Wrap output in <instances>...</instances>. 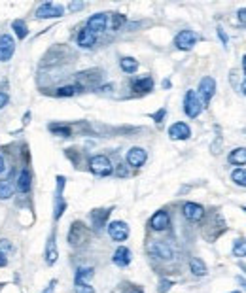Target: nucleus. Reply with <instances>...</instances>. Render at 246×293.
I'll use <instances>...</instances> for the list:
<instances>
[{"mask_svg":"<svg viewBox=\"0 0 246 293\" xmlns=\"http://www.w3.org/2000/svg\"><path fill=\"white\" fill-rule=\"evenodd\" d=\"M241 89H243V93L246 95V81H243V85H241Z\"/></svg>","mask_w":246,"mask_h":293,"instance_id":"obj_53","label":"nucleus"},{"mask_svg":"<svg viewBox=\"0 0 246 293\" xmlns=\"http://www.w3.org/2000/svg\"><path fill=\"white\" fill-rule=\"evenodd\" d=\"M93 276H95L93 267H78L74 272V284H89Z\"/></svg>","mask_w":246,"mask_h":293,"instance_id":"obj_22","label":"nucleus"},{"mask_svg":"<svg viewBox=\"0 0 246 293\" xmlns=\"http://www.w3.org/2000/svg\"><path fill=\"white\" fill-rule=\"evenodd\" d=\"M127 293H144V290L142 288H138V286H135V288H131Z\"/></svg>","mask_w":246,"mask_h":293,"instance_id":"obj_49","label":"nucleus"},{"mask_svg":"<svg viewBox=\"0 0 246 293\" xmlns=\"http://www.w3.org/2000/svg\"><path fill=\"white\" fill-rule=\"evenodd\" d=\"M30 116H32V114H30V112L27 110V112H25V116H23V127H27V125L30 123Z\"/></svg>","mask_w":246,"mask_h":293,"instance_id":"obj_47","label":"nucleus"},{"mask_svg":"<svg viewBox=\"0 0 246 293\" xmlns=\"http://www.w3.org/2000/svg\"><path fill=\"white\" fill-rule=\"evenodd\" d=\"M15 193V186L10 180H0V200H8L13 197Z\"/></svg>","mask_w":246,"mask_h":293,"instance_id":"obj_29","label":"nucleus"},{"mask_svg":"<svg viewBox=\"0 0 246 293\" xmlns=\"http://www.w3.org/2000/svg\"><path fill=\"white\" fill-rule=\"evenodd\" d=\"M235 257H246V239H237L233 244Z\"/></svg>","mask_w":246,"mask_h":293,"instance_id":"obj_32","label":"nucleus"},{"mask_svg":"<svg viewBox=\"0 0 246 293\" xmlns=\"http://www.w3.org/2000/svg\"><path fill=\"white\" fill-rule=\"evenodd\" d=\"M57 284H59V280H57V278L50 280V282H48V286H46V290H42V293H55Z\"/></svg>","mask_w":246,"mask_h":293,"instance_id":"obj_41","label":"nucleus"},{"mask_svg":"<svg viewBox=\"0 0 246 293\" xmlns=\"http://www.w3.org/2000/svg\"><path fill=\"white\" fill-rule=\"evenodd\" d=\"M6 288V282H0V293H2V290Z\"/></svg>","mask_w":246,"mask_h":293,"instance_id":"obj_54","label":"nucleus"},{"mask_svg":"<svg viewBox=\"0 0 246 293\" xmlns=\"http://www.w3.org/2000/svg\"><path fill=\"white\" fill-rule=\"evenodd\" d=\"M114 174H116L117 178H127V176H131V171H129V167H125V165H117L116 169H114Z\"/></svg>","mask_w":246,"mask_h":293,"instance_id":"obj_37","label":"nucleus"},{"mask_svg":"<svg viewBox=\"0 0 246 293\" xmlns=\"http://www.w3.org/2000/svg\"><path fill=\"white\" fill-rule=\"evenodd\" d=\"M8 102H10V95L6 93V91H0V110L8 106Z\"/></svg>","mask_w":246,"mask_h":293,"instance_id":"obj_43","label":"nucleus"},{"mask_svg":"<svg viewBox=\"0 0 246 293\" xmlns=\"http://www.w3.org/2000/svg\"><path fill=\"white\" fill-rule=\"evenodd\" d=\"M65 14V8L61 4H53V2H42L36 10V19H59Z\"/></svg>","mask_w":246,"mask_h":293,"instance_id":"obj_7","label":"nucleus"},{"mask_svg":"<svg viewBox=\"0 0 246 293\" xmlns=\"http://www.w3.org/2000/svg\"><path fill=\"white\" fill-rule=\"evenodd\" d=\"M243 210H245V212H246V206H243Z\"/></svg>","mask_w":246,"mask_h":293,"instance_id":"obj_55","label":"nucleus"},{"mask_svg":"<svg viewBox=\"0 0 246 293\" xmlns=\"http://www.w3.org/2000/svg\"><path fill=\"white\" fill-rule=\"evenodd\" d=\"M6 171V159H4V155L0 153V174Z\"/></svg>","mask_w":246,"mask_h":293,"instance_id":"obj_48","label":"nucleus"},{"mask_svg":"<svg viewBox=\"0 0 246 293\" xmlns=\"http://www.w3.org/2000/svg\"><path fill=\"white\" fill-rule=\"evenodd\" d=\"M59 259V248H57V231L53 229L48 237L46 248H44V261L48 267H53Z\"/></svg>","mask_w":246,"mask_h":293,"instance_id":"obj_8","label":"nucleus"},{"mask_svg":"<svg viewBox=\"0 0 246 293\" xmlns=\"http://www.w3.org/2000/svg\"><path fill=\"white\" fill-rule=\"evenodd\" d=\"M216 32H218V38H220L221 40V44H223V46H227V42H229V38H227V34H225V32H223V28H216Z\"/></svg>","mask_w":246,"mask_h":293,"instance_id":"obj_44","label":"nucleus"},{"mask_svg":"<svg viewBox=\"0 0 246 293\" xmlns=\"http://www.w3.org/2000/svg\"><path fill=\"white\" fill-rule=\"evenodd\" d=\"M83 8H85L83 2H70V4H68V12H80V10H83Z\"/></svg>","mask_w":246,"mask_h":293,"instance_id":"obj_42","label":"nucleus"},{"mask_svg":"<svg viewBox=\"0 0 246 293\" xmlns=\"http://www.w3.org/2000/svg\"><path fill=\"white\" fill-rule=\"evenodd\" d=\"M190 272H191L193 276H197V278H203V276H207L208 274V269L203 259L191 257V259H190Z\"/></svg>","mask_w":246,"mask_h":293,"instance_id":"obj_24","label":"nucleus"},{"mask_svg":"<svg viewBox=\"0 0 246 293\" xmlns=\"http://www.w3.org/2000/svg\"><path fill=\"white\" fill-rule=\"evenodd\" d=\"M197 95L201 98V102L207 106L208 102L212 100V97L216 95V80L210 78V76H205L201 83H199V89H197Z\"/></svg>","mask_w":246,"mask_h":293,"instance_id":"obj_9","label":"nucleus"},{"mask_svg":"<svg viewBox=\"0 0 246 293\" xmlns=\"http://www.w3.org/2000/svg\"><path fill=\"white\" fill-rule=\"evenodd\" d=\"M12 30L17 40H27L28 38V25H27L23 19H15L12 23Z\"/></svg>","mask_w":246,"mask_h":293,"instance_id":"obj_25","label":"nucleus"},{"mask_svg":"<svg viewBox=\"0 0 246 293\" xmlns=\"http://www.w3.org/2000/svg\"><path fill=\"white\" fill-rule=\"evenodd\" d=\"M125 161L133 169H140V167H144V163L148 161V151L138 146L131 147L129 151H127V155H125Z\"/></svg>","mask_w":246,"mask_h":293,"instance_id":"obj_14","label":"nucleus"},{"mask_svg":"<svg viewBox=\"0 0 246 293\" xmlns=\"http://www.w3.org/2000/svg\"><path fill=\"white\" fill-rule=\"evenodd\" d=\"M6 265H8V255L0 252V269H4Z\"/></svg>","mask_w":246,"mask_h":293,"instance_id":"obj_45","label":"nucleus"},{"mask_svg":"<svg viewBox=\"0 0 246 293\" xmlns=\"http://www.w3.org/2000/svg\"><path fill=\"white\" fill-rule=\"evenodd\" d=\"M110 214H112V208H95V210L89 214L91 227H93L95 233H101V231H103L106 221H108V218H110Z\"/></svg>","mask_w":246,"mask_h":293,"instance_id":"obj_12","label":"nucleus"},{"mask_svg":"<svg viewBox=\"0 0 246 293\" xmlns=\"http://www.w3.org/2000/svg\"><path fill=\"white\" fill-rule=\"evenodd\" d=\"M231 180H233L237 186L246 187V171L245 169H235L231 172Z\"/></svg>","mask_w":246,"mask_h":293,"instance_id":"obj_31","label":"nucleus"},{"mask_svg":"<svg viewBox=\"0 0 246 293\" xmlns=\"http://www.w3.org/2000/svg\"><path fill=\"white\" fill-rule=\"evenodd\" d=\"M243 68H245V76H246V55L243 57Z\"/></svg>","mask_w":246,"mask_h":293,"instance_id":"obj_52","label":"nucleus"},{"mask_svg":"<svg viewBox=\"0 0 246 293\" xmlns=\"http://www.w3.org/2000/svg\"><path fill=\"white\" fill-rule=\"evenodd\" d=\"M239 21H241V23H246V8H241V10H239Z\"/></svg>","mask_w":246,"mask_h":293,"instance_id":"obj_46","label":"nucleus"},{"mask_svg":"<svg viewBox=\"0 0 246 293\" xmlns=\"http://www.w3.org/2000/svg\"><path fill=\"white\" fill-rule=\"evenodd\" d=\"M15 53V38L12 34H0V63H8Z\"/></svg>","mask_w":246,"mask_h":293,"instance_id":"obj_11","label":"nucleus"},{"mask_svg":"<svg viewBox=\"0 0 246 293\" xmlns=\"http://www.w3.org/2000/svg\"><path fill=\"white\" fill-rule=\"evenodd\" d=\"M106 233H108V237L114 240V242H125L131 235L129 225H127L125 221H121V220L110 221V223L106 225Z\"/></svg>","mask_w":246,"mask_h":293,"instance_id":"obj_6","label":"nucleus"},{"mask_svg":"<svg viewBox=\"0 0 246 293\" xmlns=\"http://www.w3.org/2000/svg\"><path fill=\"white\" fill-rule=\"evenodd\" d=\"M76 42H78V46L82 48V49H91V48L97 44V34H93V32H91L87 27H83L78 32Z\"/></svg>","mask_w":246,"mask_h":293,"instance_id":"obj_21","label":"nucleus"},{"mask_svg":"<svg viewBox=\"0 0 246 293\" xmlns=\"http://www.w3.org/2000/svg\"><path fill=\"white\" fill-rule=\"evenodd\" d=\"M170 227V218H168L167 210H157L152 218H150V229L156 233H163Z\"/></svg>","mask_w":246,"mask_h":293,"instance_id":"obj_16","label":"nucleus"},{"mask_svg":"<svg viewBox=\"0 0 246 293\" xmlns=\"http://www.w3.org/2000/svg\"><path fill=\"white\" fill-rule=\"evenodd\" d=\"M108 27V14H95L87 19V28L93 34H101Z\"/></svg>","mask_w":246,"mask_h":293,"instance_id":"obj_19","label":"nucleus"},{"mask_svg":"<svg viewBox=\"0 0 246 293\" xmlns=\"http://www.w3.org/2000/svg\"><path fill=\"white\" fill-rule=\"evenodd\" d=\"M146 250H148V255L157 261H172L174 259V250L165 240H150Z\"/></svg>","mask_w":246,"mask_h":293,"instance_id":"obj_2","label":"nucleus"},{"mask_svg":"<svg viewBox=\"0 0 246 293\" xmlns=\"http://www.w3.org/2000/svg\"><path fill=\"white\" fill-rule=\"evenodd\" d=\"M55 182H57L55 197H63V191H65V186H66V178L65 176H57V178H55Z\"/></svg>","mask_w":246,"mask_h":293,"instance_id":"obj_35","label":"nucleus"},{"mask_svg":"<svg viewBox=\"0 0 246 293\" xmlns=\"http://www.w3.org/2000/svg\"><path fill=\"white\" fill-rule=\"evenodd\" d=\"M131 89L135 93H150L154 89V78L152 76H140L131 81Z\"/></svg>","mask_w":246,"mask_h":293,"instance_id":"obj_20","label":"nucleus"},{"mask_svg":"<svg viewBox=\"0 0 246 293\" xmlns=\"http://www.w3.org/2000/svg\"><path fill=\"white\" fill-rule=\"evenodd\" d=\"M125 23H127V17H125L123 14H112V21H110L112 30H119Z\"/></svg>","mask_w":246,"mask_h":293,"instance_id":"obj_33","label":"nucleus"},{"mask_svg":"<svg viewBox=\"0 0 246 293\" xmlns=\"http://www.w3.org/2000/svg\"><path fill=\"white\" fill-rule=\"evenodd\" d=\"M74 293H95L91 284H74Z\"/></svg>","mask_w":246,"mask_h":293,"instance_id":"obj_38","label":"nucleus"},{"mask_svg":"<svg viewBox=\"0 0 246 293\" xmlns=\"http://www.w3.org/2000/svg\"><path fill=\"white\" fill-rule=\"evenodd\" d=\"M0 252L2 253H12L13 252V244H12V240L10 239H0Z\"/></svg>","mask_w":246,"mask_h":293,"instance_id":"obj_36","label":"nucleus"},{"mask_svg":"<svg viewBox=\"0 0 246 293\" xmlns=\"http://www.w3.org/2000/svg\"><path fill=\"white\" fill-rule=\"evenodd\" d=\"M119 67H121V70H123L125 74H135V72L138 70V61H137L135 57H121Z\"/></svg>","mask_w":246,"mask_h":293,"instance_id":"obj_28","label":"nucleus"},{"mask_svg":"<svg viewBox=\"0 0 246 293\" xmlns=\"http://www.w3.org/2000/svg\"><path fill=\"white\" fill-rule=\"evenodd\" d=\"M172 286H174V282H172V280L161 278L159 280V284H157V293H168Z\"/></svg>","mask_w":246,"mask_h":293,"instance_id":"obj_34","label":"nucleus"},{"mask_svg":"<svg viewBox=\"0 0 246 293\" xmlns=\"http://www.w3.org/2000/svg\"><path fill=\"white\" fill-rule=\"evenodd\" d=\"M2 87H10V83L4 80V81H0V91H2Z\"/></svg>","mask_w":246,"mask_h":293,"instance_id":"obj_50","label":"nucleus"},{"mask_svg":"<svg viewBox=\"0 0 246 293\" xmlns=\"http://www.w3.org/2000/svg\"><path fill=\"white\" fill-rule=\"evenodd\" d=\"M131 261H133V253L127 246H117L114 255H112V263L119 269H125V267L131 265Z\"/></svg>","mask_w":246,"mask_h":293,"instance_id":"obj_18","label":"nucleus"},{"mask_svg":"<svg viewBox=\"0 0 246 293\" xmlns=\"http://www.w3.org/2000/svg\"><path fill=\"white\" fill-rule=\"evenodd\" d=\"M65 155H66V157H68V159H70V161H72V163H74L76 167H78V165H80V153H78V151H76V149H72V147H70V149H66V151H65Z\"/></svg>","mask_w":246,"mask_h":293,"instance_id":"obj_40","label":"nucleus"},{"mask_svg":"<svg viewBox=\"0 0 246 293\" xmlns=\"http://www.w3.org/2000/svg\"><path fill=\"white\" fill-rule=\"evenodd\" d=\"M83 89L80 87L78 83H70V85H63V87H59V89H55V97H59V98H66V97H74V95L82 93Z\"/></svg>","mask_w":246,"mask_h":293,"instance_id":"obj_26","label":"nucleus"},{"mask_svg":"<svg viewBox=\"0 0 246 293\" xmlns=\"http://www.w3.org/2000/svg\"><path fill=\"white\" fill-rule=\"evenodd\" d=\"M203 108H205V104L201 102L197 91H193V89L186 91V95H184V112H186L188 118H191V120L199 118V114L203 112Z\"/></svg>","mask_w":246,"mask_h":293,"instance_id":"obj_4","label":"nucleus"},{"mask_svg":"<svg viewBox=\"0 0 246 293\" xmlns=\"http://www.w3.org/2000/svg\"><path fill=\"white\" fill-rule=\"evenodd\" d=\"M195 44H197V34H195L193 30L184 28V30H180V32L174 36V46H176V49H180V51H190Z\"/></svg>","mask_w":246,"mask_h":293,"instance_id":"obj_10","label":"nucleus"},{"mask_svg":"<svg viewBox=\"0 0 246 293\" xmlns=\"http://www.w3.org/2000/svg\"><path fill=\"white\" fill-rule=\"evenodd\" d=\"M239 284H241V288H245L246 290V280L245 278H239Z\"/></svg>","mask_w":246,"mask_h":293,"instance_id":"obj_51","label":"nucleus"},{"mask_svg":"<svg viewBox=\"0 0 246 293\" xmlns=\"http://www.w3.org/2000/svg\"><path fill=\"white\" fill-rule=\"evenodd\" d=\"M182 214H184V218L188 221L197 223V221H201L205 218V208L201 204H197V202H184L182 204Z\"/></svg>","mask_w":246,"mask_h":293,"instance_id":"obj_13","label":"nucleus"},{"mask_svg":"<svg viewBox=\"0 0 246 293\" xmlns=\"http://www.w3.org/2000/svg\"><path fill=\"white\" fill-rule=\"evenodd\" d=\"M89 171L95 176L104 178V176H110V174L114 172V165H112V161L108 159L106 155L97 153V155H93L89 159Z\"/></svg>","mask_w":246,"mask_h":293,"instance_id":"obj_3","label":"nucleus"},{"mask_svg":"<svg viewBox=\"0 0 246 293\" xmlns=\"http://www.w3.org/2000/svg\"><path fill=\"white\" fill-rule=\"evenodd\" d=\"M66 206H68V204H66L65 197H55V202H53V220H55V221H59V220L63 218Z\"/></svg>","mask_w":246,"mask_h":293,"instance_id":"obj_30","label":"nucleus"},{"mask_svg":"<svg viewBox=\"0 0 246 293\" xmlns=\"http://www.w3.org/2000/svg\"><path fill=\"white\" fill-rule=\"evenodd\" d=\"M48 131L53 133L55 136H61V138H70L72 136V125H68V123H50Z\"/></svg>","mask_w":246,"mask_h":293,"instance_id":"obj_23","label":"nucleus"},{"mask_svg":"<svg viewBox=\"0 0 246 293\" xmlns=\"http://www.w3.org/2000/svg\"><path fill=\"white\" fill-rule=\"evenodd\" d=\"M165 118H167V110H165V108H161V110H157L156 114H152V120L156 121L157 125H161Z\"/></svg>","mask_w":246,"mask_h":293,"instance_id":"obj_39","label":"nucleus"},{"mask_svg":"<svg viewBox=\"0 0 246 293\" xmlns=\"http://www.w3.org/2000/svg\"><path fill=\"white\" fill-rule=\"evenodd\" d=\"M231 293H241V292H231Z\"/></svg>","mask_w":246,"mask_h":293,"instance_id":"obj_56","label":"nucleus"},{"mask_svg":"<svg viewBox=\"0 0 246 293\" xmlns=\"http://www.w3.org/2000/svg\"><path fill=\"white\" fill-rule=\"evenodd\" d=\"M168 136H170L172 140H188V138L191 136V129H190L188 123L176 121V123H172V125L168 127Z\"/></svg>","mask_w":246,"mask_h":293,"instance_id":"obj_17","label":"nucleus"},{"mask_svg":"<svg viewBox=\"0 0 246 293\" xmlns=\"http://www.w3.org/2000/svg\"><path fill=\"white\" fill-rule=\"evenodd\" d=\"M89 237H91L89 227L85 225L83 221L76 220V221H72V225L68 229L66 242H68V246H72V248H82L83 244L89 242Z\"/></svg>","mask_w":246,"mask_h":293,"instance_id":"obj_1","label":"nucleus"},{"mask_svg":"<svg viewBox=\"0 0 246 293\" xmlns=\"http://www.w3.org/2000/svg\"><path fill=\"white\" fill-rule=\"evenodd\" d=\"M229 163L231 165H237L239 169L246 165V147H235L233 151L229 153Z\"/></svg>","mask_w":246,"mask_h":293,"instance_id":"obj_27","label":"nucleus"},{"mask_svg":"<svg viewBox=\"0 0 246 293\" xmlns=\"http://www.w3.org/2000/svg\"><path fill=\"white\" fill-rule=\"evenodd\" d=\"M30 189H32V174H30L28 169H21L15 176V191L28 195Z\"/></svg>","mask_w":246,"mask_h":293,"instance_id":"obj_15","label":"nucleus"},{"mask_svg":"<svg viewBox=\"0 0 246 293\" xmlns=\"http://www.w3.org/2000/svg\"><path fill=\"white\" fill-rule=\"evenodd\" d=\"M101 81H103V70H97V68L80 72L78 76H76V83H78L83 91H85L87 87H99Z\"/></svg>","mask_w":246,"mask_h":293,"instance_id":"obj_5","label":"nucleus"}]
</instances>
